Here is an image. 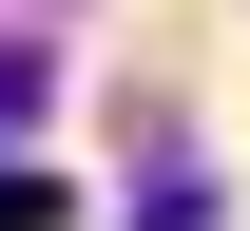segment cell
<instances>
[{
    "mask_svg": "<svg viewBox=\"0 0 250 231\" xmlns=\"http://www.w3.org/2000/svg\"><path fill=\"white\" fill-rule=\"evenodd\" d=\"M39 97H58V39H20V20H0V135H39Z\"/></svg>",
    "mask_w": 250,
    "mask_h": 231,
    "instance_id": "1",
    "label": "cell"
},
{
    "mask_svg": "<svg viewBox=\"0 0 250 231\" xmlns=\"http://www.w3.org/2000/svg\"><path fill=\"white\" fill-rule=\"evenodd\" d=\"M0 231H77V193H58V173L20 154V135H0Z\"/></svg>",
    "mask_w": 250,
    "mask_h": 231,
    "instance_id": "2",
    "label": "cell"
}]
</instances>
